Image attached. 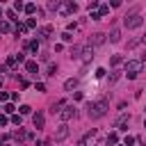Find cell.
I'll return each instance as SVG.
<instances>
[{"instance_id":"3957f363","label":"cell","mask_w":146,"mask_h":146,"mask_svg":"<svg viewBox=\"0 0 146 146\" xmlns=\"http://www.w3.org/2000/svg\"><path fill=\"white\" fill-rule=\"evenodd\" d=\"M144 23V18H141V14H137V11H130L125 18H123V25L128 27V30H135V27H139Z\"/></svg>"},{"instance_id":"9a60e30c","label":"cell","mask_w":146,"mask_h":146,"mask_svg":"<svg viewBox=\"0 0 146 146\" xmlns=\"http://www.w3.org/2000/svg\"><path fill=\"white\" fill-rule=\"evenodd\" d=\"M75 87H78V80H75V78H71V80L64 82V89H66V91H73Z\"/></svg>"},{"instance_id":"4dcf8cb0","label":"cell","mask_w":146,"mask_h":146,"mask_svg":"<svg viewBox=\"0 0 146 146\" xmlns=\"http://www.w3.org/2000/svg\"><path fill=\"white\" fill-rule=\"evenodd\" d=\"M23 32H27V27H25V25H21V23H18V25H16V34H23Z\"/></svg>"},{"instance_id":"e575fe53","label":"cell","mask_w":146,"mask_h":146,"mask_svg":"<svg viewBox=\"0 0 146 146\" xmlns=\"http://www.w3.org/2000/svg\"><path fill=\"white\" fill-rule=\"evenodd\" d=\"M105 73H107L105 68H98V71H96V78H105Z\"/></svg>"},{"instance_id":"ba28073f","label":"cell","mask_w":146,"mask_h":146,"mask_svg":"<svg viewBox=\"0 0 146 146\" xmlns=\"http://www.w3.org/2000/svg\"><path fill=\"white\" fill-rule=\"evenodd\" d=\"M128 123H130V114H121V116L114 121V128H116V130H125Z\"/></svg>"},{"instance_id":"44dd1931","label":"cell","mask_w":146,"mask_h":146,"mask_svg":"<svg viewBox=\"0 0 146 146\" xmlns=\"http://www.w3.org/2000/svg\"><path fill=\"white\" fill-rule=\"evenodd\" d=\"M25 11H27V14H34V11H36V5L27 2V5H25Z\"/></svg>"},{"instance_id":"f6af8a7d","label":"cell","mask_w":146,"mask_h":146,"mask_svg":"<svg viewBox=\"0 0 146 146\" xmlns=\"http://www.w3.org/2000/svg\"><path fill=\"white\" fill-rule=\"evenodd\" d=\"M2 14H5V11H2V7H0V21H2Z\"/></svg>"},{"instance_id":"52a82bcc","label":"cell","mask_w":146,"mask_h":146,"mask_svg":"<svg viewBox=\"0 0 146 146\" xmlns=\"http://www.w3.org/2000/svg\"><path fill=\"white\" fill-rule=\"evenodd\" d=\"M57 11H59V14H64V16H66V14H71V11L75 14V11H78V5H75V2H59V9H57Z\"/></svg>"},{"instance_id":"60d3db41","label":"cell","mask_w":146,"mask_h":146,"mask_svg":"<svg viewBox=\"0 0 146 146\" xmlns=\"http://www.w3.org/2000/svg\"><path fill=\"white\" fill-rule=\"evenodd\" d=\"M11 121H14V123H16L18 128H21V114H18V116H11Z\"/></svg>"},{"instance_id":"e0dca14e","label":"cell","mask_w":146,"mask_h":146,"mask_svg":"<svg viewBox=\"0 0 146 146\" xmlns=\"http://www.w3.org/2000/svg\"><path fill=\"white\" fill-rule=\"evenodd\" d=\"M119 39H121V30H116V27H114V30L110 32V41H112V43H116Z\"/></svg>"},{"instance_id":"30bf717a","label":"cell","mask_w":146,"mask_h":146,"mask_svg":"<svg viewBox=\"0 0 146 146\" xmlns=\"http://www.w3.org/2000/svg\"><path fill=\"white\" fill-rule=\"evenodd\" d=\"M80 59H82L84 64H89V62L94 59V48H91V46H87V48H82V55H80Z\"/></svg>"},{"instance_id":"7a4b0ae2","label":"cell","mask_w":146,"mask_h":146,"mask_svg":"<svg viewBox=\"0 0 146 146\" xmlns=\"http://www.w3.org/2000/svg\"><path fill=\"white\" fill-rule=\"evenodd\" d=\"M141 68H144V64H141L139 59H130V62H125V75H128L130 80H135V78L141 73Z\"/></svg>"},{"instance_id":"277c9868","label":"cell","mask_w":146,"mask_h":146,"mask_svg":"<svg viewBox=\"0 0 146 146\" xmlns=\"http://www.w3.org/2000/svg\"><path fill=\"white\" fill-rule=\"evenodd\" d=\"M59 116H62L64 123L71 121V119H75V107L73 105H64V110H59Z\"/></svg>"},{"instance_id":"603a6c76","label":"cell","mask_w":146,"mask_h":146,"mask_svg":"<svg viewBox=\"0 0 146 146\" xmlns=\"http://www.w3.org/2000/svg\"><path fill=\"white\" fill-rule=\"evenodd\" d=\"M14 110H16V107H14V105H11V103H7V105H5V107H2V112H5V114H11V112H14Z\"/></svg>"},{"instance_id":"d6a6232c","label":"cell","mask_w":146,"mask_h":146,"mask_svg":"<svg viewBox=\"0 0 146 146\" xmlns=\"http://www.w3.org/2000/svg\"><path fill=\"white\" fill-rule=\"evenodd\" d=\"M62 39H64V41H73V34H71V32H64Z\"/></svg>"},{"instance_id":"74e56055","label":"cell","mask_w":146,"mask_h":146,"mask_svg":"<svg viewBox=\"0 0 146 146\" xmlns=\"http://www.w3.org/2000/svg\"><path fill=\"white\" fill-rule=\"evenodd\" d=\"M16 62H25V52H18L16 55Z\"/></svg>"},{"instance_id":"8d00e7d4","label":"cell","mask_w":146,"mask_h":146,"mask_svg":"<svg viewBox=\"0 0 146 146\" xmlns=\"http://www.w3.org/2000/svg\"><path fill=\"white\" fill-rule=\"evenodd\" d=\"M96 7H98V2H96V0H91V2H89V11H94Z\"/></svg>"},{"instance_id":"7402d4cb","label":"cell","mask_w":146,"mask_h":146,"mask_svg":"<svg viewBox=\"0 0 146 146\" xmlns=\"http://www.w3.org/2000/svg\"><path fill=\"white\" fill-rule=\"evenodd\" d=\"M25 27H27V30H34V27H36V21H34V18H27Z\"/></svg>"},{"instance_id":"83f0119b","label":"cell","mask_w":146,"mask_h":146,"mask_svg":"<svg viewBox=\"0 0 146 146\" xmlns=\"http://www.w3.org/2000/svg\"><path fill=\"white\" fill-rule=\"evenodd\" d=\"M123 144H125V146H132V144H135V137H132V135H128V137L123 139Z\"/></svg>"},{"instance_id":"7c38bea8","label":"cell","mask_w":146,"mask_h":146,"mask_svg":"<svg viewBox=\"0 0 146 146\" xmlns=\"http://www.w3.org/2000/svg\"><path fill=\"white\" fill-rule=\"evenodd\" d=\"M14 139H18V141H25V139H32V135L30 132H25V128H18V130H14V135H11Z\"/></svg>"},{"instance_id":"1f68e13d","label":"cell","mask_w":146,"mask_h":146,"mask_svg":"<svg viewBox=\"0 0 146 146\" xmlns=\"http://www.w3.org/2000/svg\"><path fill=\"white\" fill-rule=\"evenodd\" d=\"M21 9H25V5L23 2H14V11H21Z\"/></svg>"},{"instance_id":"cb8c5ba5","label":"cell","mask_w":146,"mask_h":146,"mask_svg":"<svg viewBox=\"0 0 146 146\" xmlns=\"http://www.w3.org/2000/svg\"><path fill=\"white\" fill-rule=\"evenodd\" d=\"M48 9H52V11H57V9H59V2H57V0H52V2H48Z\"/></svg>"},{"instance_id":"bcb514c9","label":"cell","mask_w":146,"mask_h":146,"mask_svg":"<svg viewBox=\"0 0 146 146\" xmlns=\"http://www.w3.org/2000/svg\"><path fill=\"white\" fill-rule=\"evenodd\" d=\"M0 87H2V75H0Z\"/></svg>"},{"instance_id":"6da1fadb","label":"cell","mask_w":146,"mask_h":146,"mask_svg":"<svg viewBox=\"0 0 146 146\" xmlns=\"http://www.w3.org/2000/svg\"><path fill=\"white\" fill-rule=\"evenodd\" d=\"M107 110H110V103L105 100V98H100V100H96V103H91L89 105V119H103L105 114H107Z\"/></svg>"},{"instance_id":"ffe728a7","label":"cell","mask_w":146,"mask_h":146,"mask_svg":"<svg viewBox=\"0 0 146 146\" xmlns=\"http://www.w3.org/2000/svg\"><path fill=\"white\" fill-rule=\"evenodd\" d=\"M64 105H66V103H64V100H57V103H55V105H52V107H50V110H52V114H55V112H57V114H59V110H62V107H64Z\"/></svg>"},{"instance_id":"ac0fdd59","label":"cell","mask_w":146,"mask_h":146,"mask_svg":"<svg viewBox=\"0 0 146 146\" xmlns=\"http://www.w3.org/2000/svg\"><path fill=\"white\" fill-rule=\"evenodd\" d=\"M116 141H119V135H116V132H110V135H107V146H114Z\"/></svg>"},{"instance_id":"8fae6325","label":"cell","mask_w":146,"mask_h":146,"mask_svg":"<svg viewBox=\"0 0 146 146\" xmlns=\"http://www.w3.org/2000/svg\"><path fill=\"white\" fill-rule=\"evenodd\" d=\"M32 123H34V128H36V130H41V128H43V123H46V116H43V112H36V114L32 116Z\"/></svg>"},{"instance_id":"4316f807","label":"cell","mask_w":146,"mask_h":146,"mask_svg":"<svg viewBox=\"0 0 146 146\" xmlns=\"http://www.w3.org/2000/svg\"><path fill=\"white\" fill-rule=\"evenodd\" d=\"M18 110H21V114H30V112H32V107H30V105H21Z\"/></svg>"},{"instance_id":"b9f144b4","label":"cell","mask_w":146,"mask_h":146,"mask_svg":"<svg viewBox=\"0 0 146 146\" xmlns=\"http://www.w3.org/2000/svg\"><path fill=\"white\" fill-rule=\"evenodd\" d=\"M9 98V94H5V91H0V100H7Z\"/></svg>"},{"instance_id":"484cf974","label":"cell","mask_w":146,"mask_h":146,"mask_svg":"<svg viewBox=\"0 0 146 146\" xmlns=\"http://www.w3.org/2000/svg\"><path fill=\"white\" fill-rule=\"evenodd\" d=\"M55 73H57V66L55 64H48V73L46 75H55Z\"/></svg>"},{"instance_id":"d590c367","label":"cell","mask_w":146,"mask_h":146,"mask_svg":"<svg viewBox=\"0 0 146 146\" xmlns=\"http://www.w3.org/2000/svg\"><path fill=\"white\" fill-rule=\"evenodd\" d=\"M7 123H9V119H7L5 114H0V125H7Z\"/></svg>"},{"instance_id":"ee69618b","label":"cell","mask_w":146,"mask_h":146,"mask_svg":"<svg viewBox=\"0 0 146 146\" xmlns=\"http://www.w3.org/2000/svg\"><path fill=\"white\" fill-rule=\"evenodd\" d=\"M141 43H146V32H144V34H141Z\"/></svg>"},{"instance_id":"ab89813d","label":"cell","mask_w":146,"mask_h":146,"mask_svg":"<svg viewBox=\"0 0 146 146\" xmlns=\"http://www.w3.org/2000/svg\"><path fill=\"white\" fill-rule=\"evenodd\" d=\"M36 91H46V84L43 82H36Z\"/></svg>"},{"instance_id":"f35d334b","label":"cell","mask_w":146,"mask_h":146,"mask_svg":"<svg viewBox=\"0 0 146 146\" xmlns=\"http://www.w3.org/2000/svg\"><path fill=\"white\" fill-rule=\"evenodd\" d=\"M116 80H119V73H116V71H114V73H112V75H110V82H116Z\"/></svg>"},{"instance_id":"5b68a950","label":"cell","mask_w":146,"mask_h":146,"mask_svg":"<svg viewBox=\"0 0 146 146\" xmlns=\"http://www.w3.org/2000/svg\"><path fill=\"white\" fill-rule=\"evenodd\" d=\"M68 137V125L66 123H62V125H57V130H55V135H52V139L55 141H64Z\"/></svg>"},{"instance_id":"d6986e66","label":"cell","mask_w":146,"mask_h":146,"mask_svg":"<svg viewBox=\"0 0 146 146\" xmlns=\"http://www.w3.org/2000/svg\"><path fill=\"white\" fill-rule=\"evenodd\" d=\"M121 62H123V57H121V55H112V59H110V66H119Z\"/></svg>"},{"instance_id":"5bb4252c","label":"cell","mask_w":146,"mask_h":146,"mask_svg":"<svg viewBox=\"0 0 146 146\" xmlns=\"http://www.w3.org/2000/svg\"><path fill=\"white\" fill-rule=\"evenodd\" d=\"M25 68H27V73H39V64H36V62H32V59H30V62H25Z\"/></svg>"},{"instance_id":"f1b7e54d","label":"cell","mask_w":146,"mask_h":146,"mask_svg":"<svg viewBox=\"0 0 146 146\" xmlns=\"http://www.w3.org/2000/svg\"><path fill=\"white\" fill-rule=\"evenodd\" d=\"M98 14H100V16H105V14H110V7H107V5H100V11H98Z\"/></svg>"},{"instance_id":"4fadbf2b","label":"cell","mask_w":146,"mask_h":146,"mask_svg":"<svg viewBox=\"0 0 146 146\" xmlns=\"http://www.w3.org/2000/svg\"><path fill=\"white\" fill-rule=\"evenodd\" d=\"M80 55H82V46L75 43V46L71 48V57H73V59H80Z\"/></svg>"},{"instance_id":"7dc6e473","label":"cell","mask_w":146,"mask_h":146,"mask_svg":"<svg viewBox=\"0 0 146 146\" xmlns=\"http://www.w3.org/2000/svg\"><path fill=\"white\" fill-rule=\"evenodd\" d=\"M144 128H146V121H144Z\"/></svg>"},{"instance_id":"9c48e42d","label":"cell","mask_w":146,"mask_h":146,"mask_svg":"<svg viewBox=\"0 0 146 146\" xmlns=\"http://www.w3.org/2000/svg\"><path fill=\"white\" fill-rule=\"evenodd\" d=\"M100 43H105V34L103 32H96V34L89 36V46H100Z\"/></svg>"},{"instance_id":"c3c4849f","label":"cell","mask_w":146,"mask_h":146,"mask_svg":"<svg viewBox=\"0 0 146 146\" xmlns=\"http://www.w3.org/2000/svg\"><path fill=\"white\" fill-rule=\"evenodd\" d=\"M0 146H2V144H0Z\"/></svg>"},{"instance_id":"8992f818","label":"cell","mask_w":146,"mask_h":146,"mask_svg":"<svg viewBox=\"0 0 146 146\" xmlns=\"http://www.w3.org/2000/svg\"><path fill=\"white\" fill-rule=\"evenodd\" d=\"M50 34H52V25H43V27H39L36 30V41H48L50 39Z\"/></svg>"},{"instance_id":"7bdbcfd3","label":"cell","mask_w":146,"mask_h":146,"mask_svg":"<svg viewBox=\"0 0 146 146\" xmlns=\"http://www.w3.org/2000/svg\"><path fill=\"white\" fill-rule=\"evenodd\" d=\"M139 62H141V64H144V62H146V52H144V55H141V59H139Z\"/></svg>"},{"instance_id":"d4e9b609","label":"cell","mask_w":146,"mask_h":146,"mask_svg":"<svg viewBox=\"0 0 146 146\" xmlns=\"http://www.w3.org/2000/svg\"><path fill=\"white\" fill-rule=\"evenodd\" d=\"M89 18H91V21H100V18H103V16H100V14H98V11H89Z\"/></svg>"},{"instance_id":"836d02e7","label":"cell","mask_w":146,"mask_h":146,"mask_svg":"<svg viewBox=\"0 0 146 146\" xmlns=\"http://www.w3.org/2000/svg\"><path fill=\"white\" fill-rule=\"evenodd\" d=\"M139 43H141V39H132V41L128 43V48H135V46H139Z\"/></svg>"},{"instance_id":"2e32d148","label":"cell","mask_w":146,"mask_h":146,"mask_svg":"<svg viewBox=\"0 0 146 146\" xmlns=\"http://www.w3.org/2000/svg\"><path fill=\"white\" fill-rule=\"evenodd\" d=\"M0 32H2V34L11 32V23H9V21H0Z\"/></svg>"},{"instance_id":"f546056e","label":"cell","mask_w":146,"mask_h":146,"mask_svg":"<svg viewBox=\"0 0 146 146\" xmlns=\"http://www.w3.org/2000/svg\"><path fill=\"white\" fill-rule=\"evenodd\" d=\"M7 18H9V21H18V18H16V11H14V9H9V11H7Z\"/></svg>"}]
</instances>
